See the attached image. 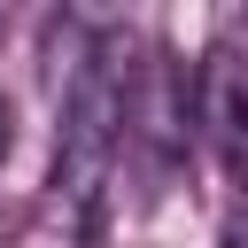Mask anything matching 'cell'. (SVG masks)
I'll return each instance as SVG.
<instances>
[{
	"label": "cell",
	"mask_w": 248,
	"mask_h": 248,
	"mask_svg": "<svg viewBox=\"0 0 248 248\" xmlns=\"http://www.w3.org/2000/svg\"><path fill=\"white\" fill-rule=\"evenodd\" d=\"M8 140H16V132H8V101H0V155H8Z\"/></svg>",
	"instance_id": "cell-2"
},
{
	"label": "cell",
	"mask_w": 248,
	"mask_h": 248,
	"mask_svg": "<svg viewBox=\"0 0 248 248\" xmlns=\"http://www.w3.org/2000/svg\"><path fill=\"white\" fill-rule=\"evenodd\" d=\"M124 108H132V70L116 46H85L62 78V124H54V186L70 202H93L116 147H124Z\"/></svg>",
	"instance_id": "cell-1"
}]
</instances>
